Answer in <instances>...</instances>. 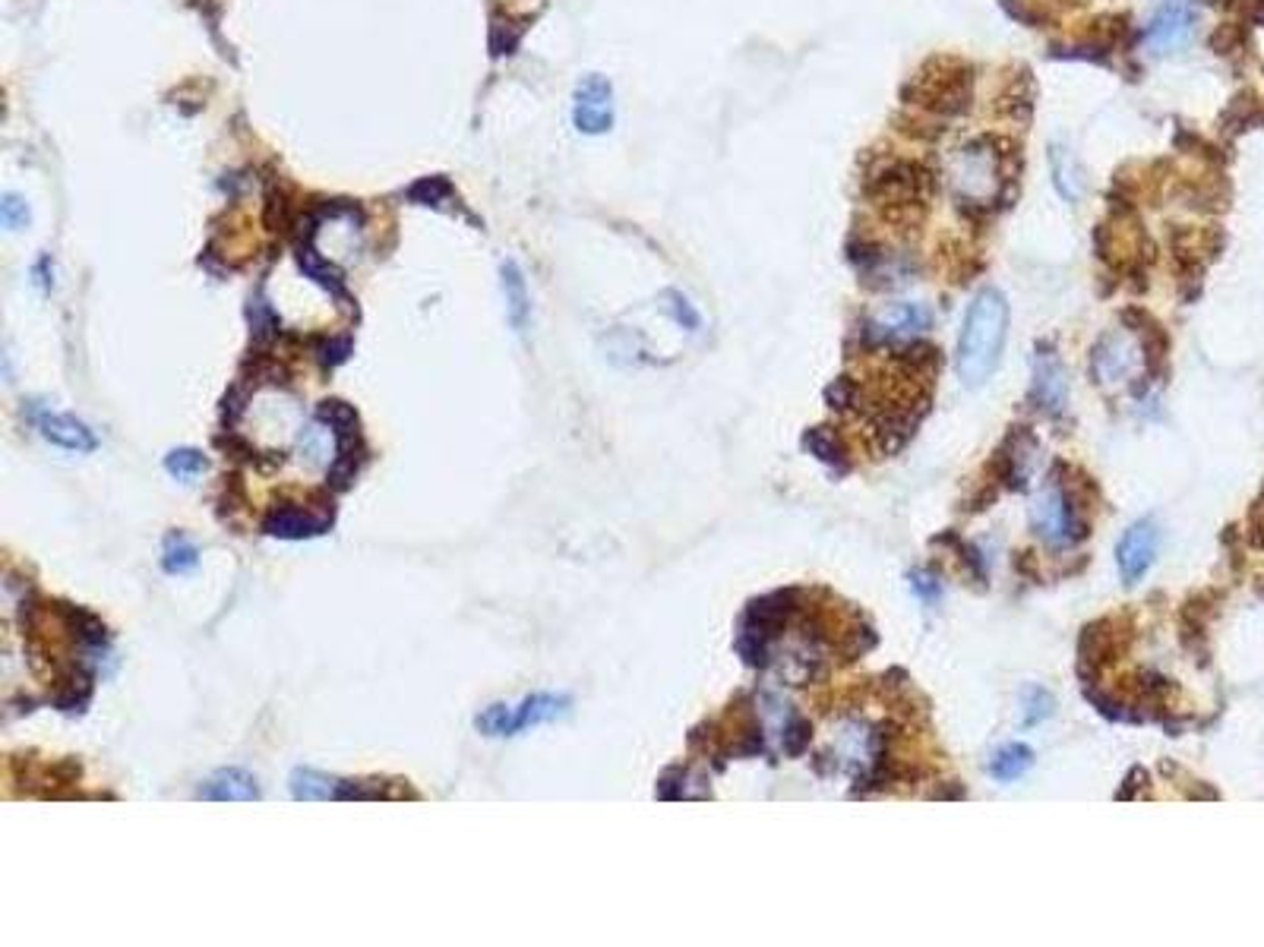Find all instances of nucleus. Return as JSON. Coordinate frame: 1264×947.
I'll use <instances>...</instances> for the list:
<instances>
[{
	"label": "nucleus",
	"instance_id": "f257e3e1",
	"mask_svg": "<svg viewBox=\"0 0 1264 947\" xmlns=\"http://www.w3.org/2000/svg\"><path fill=\"white\" fill-rule=\"evenodd\" d=\"M1006 335H1009V300L1002 290L983 288L968 307L961 338H958V354H954V367L964 386L977 388L990 379L1006 348Z\"/></svg>",
	"mask_w": 1264,
	"mask_h": 947
},
{
	"label": "nucleus",
	"instance_id": "f03ea898",
	"mask_svg": "<svg viewBox=\"0 0 1264 947\" xmlns=\"http://www.w3.org/2000/svg\"><path fill=\"white\" fill-rule=\"evenodd\" d=\"M904 98L935 120L964 115L973 98L971 63L958 58H930L904 86Z\"/></svg>",
	"mask_w": 1264,
	"mask_h": 947
},
{
	"label": "nucleus",
	"instance_id": "7ed1b4c3",
	"mask_svg": "<svg viewBox=\"0 0 1264 947\" xmlns=\"http://www.w3.org/2000/svg\"><path fill=\"white\" fill-rule=\"evenodd\" d=\"M863 194L892 221H901L904 215L920 218L927 199L933 196V171L920 161L889 158L863 177Z\"/></svg>",
	"mask_w": 1264,
	"mask_h": 947
},
{
	"label": "nucleus",
	"instance_id": "20e7f679",
	"mask_svg": "<svg viewBox=\"0 0 1264 947\" xmlns=\"http://www.w3.org/2000/svg\"><path fill=\"white\" fill-rule=\"evenodd\" d=\"M572 704L569 696H553V692H538V696L522 698V704H490L481 714L474 717V730L478 733L490 736V739H503V736H519L528 727H538L547 720H557L564 717Z\"/></svg>",
	"mask_w": 1264,
	"mask_h": 947
},
{
	"label": "nucleus",
	"instance_id": "39448f33",
	"mask_svg": "<svg viewBox=\"0 0 1264 947\" xmlns=\"http://www.w3.org/2000/svg\"><path fill=\"white\" fill-rule=\"evenodd\" d=\"M1085 505L1071 496L1069 486H1050L1031 509L1033 531L1050 543H1078L1088 537Z\"/></svg>",
	"mask_w": 1264,
	"mask_h": 947
},
{
	"label": "nucleus",
	"instance_id": "423d86ee",
	"mask_svg": "<svg viewBox=\"0 0 1264 947\" xmlns=\"http://www.w3.org/2000/svg\"><path fill=\"white\" fill-rule=\"evenodd\" d=\"M572 124H576L579 134L588 136L607 134L614 127V86H610V79L591 73L576 86Z\"/></svg>",
	"mask_w": 1264,
	"mask_h": 947
},
{
	"label": "nucleus",
	"instance_id": "0eeeda50",
	"mask_svg": "<svg viewBox=\"0 0 1264 947\" xmlns=\"http://www.w3.org/2000/svg\"><path fill=\"white\" fill-rule=\"evenodd\" d=\"M1195 20H1198V13H1195V3H1192V0H1164L1160 10H1157L1154 20H1150L1148 32H1145V41H1148L1157 55L1176 51V48H1183V45L1192 39Z\"/></svg>",
	"mask_w": 1264,
	"mask_h": 947
},
{
	"label": "nucleus",
	"instance_id": "6e6552de",
	"mask_svg": "<svg viewBox=\"0 0 1264 947\" xmlns=\"http://www.w3.org/2000/svg\"><path fill=\"white\" fill-rule=\"evenodd\" d=\"M1157 543H1160V531H1157V524L1150 522V519L1135 522L1123 534V541L1116 546V562H1119V572H1123L1126 584H1135L1154 565Z\"/></svg>",
	"mask_w": 1264,
	"mask_h": 947
},
{
	"label": "nucleus",
	"instance_id": "1a4fd4ad",
	"mask_svg": "<svg viewBox=\"0 0 1264 947\" xmlns=\"http://www.w3.org/2000/svg\"><path fill=\"white\" fill-rule=\"evenodd\" d=\"M32 421L48 443L70 448V452H96V433L82 421H77L74 414H58V411L39 407V411H32Z\"/></svg>",
	"mask_w": 1264,
	"mask_h": 947
},
{
	"label": "nucleus",
	"instance_id": "9d476101",
	"mask_svg": "<svg viewBox=\"0 0 1264 947\" xmlns=\"http://www.w3.org/2000/svg\"><path fill=\"white\" fill-rule=\"evenodd\" d=\"M263 531L270 537H278V541H311V537H320V534L330 531V519H316L297 505H282V509H273L266 515Z\"/></svg>",
	"mask_w": 1264,
	"mask_h": 947
},
{
	"label": "nucleus",
	"instance_id": "9b49d317",
	"mask_svg": "<svg viewBox=\"0 0 1264 947\" xmlns=\"http://www.w3.org/2000/svg\"><path fill=\"white\" fill-rule=\"evenodd\" d=\"M196 799H209V802H253L259 799V787H256V777L247 773L244 768H222L213 777L203 780V787L196 790Z\"/></svg>",
	"mask_w": 1264,
	"mask_h": 947
},
{
	"label": "nucleus",
	"instance_id": "f8f14e48",
	"mask_svg": "<svg viewBox=\"0 0 1264 947\" xmlns=\"http://www.w3.org/2000/svg\"><path fill=\"white\" fill-rule=\"evenodd\" d=\"M1066 392H1069V379H1066L1062 361L1056 357V351H1047V354L1040 351L1037 367H1033V398L1050 414H1059L1066 405Z\"/></svg>",
	"mask_w": 1264,
	"mask_h": 947
},
{
	"label": "nucleus",
	"instance_id": "ddd939ff",
	"mask_svg": "<svg viewBox=\"0 0 1264 947\" xmlns=\"http://www.w3.org/2000/svg\"><path fill=\"white\" fill-rule=\"evenodd\" d=\"M1123 319H1126L1128 329L1141 335V351H1145V367H1148V373L1150 376H1160L1164 367H1167V351H1169V338L1167 332H1164V326L1154 323L1148 313H1141V309H1126Z\"/></svg>",
	"mask_w": 1264,
	"mask_h": 947
},
{
	"label": "nucleus",
	"instance_id": "4468645a",
	"mask_svg": "<svg viewBox=\"0 0 1264 947\" xmlns=\"http://www.w3.org/2000/svg\"><path fill=\"white\" fill-rule=\"evenodd\" d=\"M500 278H503V294H506V313H509V323L519 335H526L528 316H531V297L526 288V275L519 269L516 259H506L500 266Z\"/></svg>",
	"mask_w": 1264,
	"mask_h": 947
},
{
	"label": "nucleus",
	"instance_id": "2eb2a0df",
	"mask_svg": "<svg viewBox=\"0 0 1264 947\" xmlns=\"http://www.w3.org/2000/svg\"><path fill=\"white\" fill-rule=\"evenodd\" d=\"M1050 171L1052 184H1056V190H1059L1062 199H1069V203L1081 199V194H1085V171H1081L1078 158L1066 146H1059V142L1050 146Z\"/></svg>",
	"mask_w": 1264,
	"mask_h": 947
},
{
	"label": "nucleus",
	"instance_id": "dca6fc26",
	"mask_svg": "<svg viewBox=\"0 0 1264 947\" xmlns=\"http://www.w3.org/2000/svg\"><path fill=\"white\" fill-rule=\"evenodd\" d=\"M339 780L342 777H326V773L313 771V768H297L288 777V787H292L294 799L316 802V799H335L339 796Z\"/></svg>",
	"mask_w": 1264,
	"mask_h": 947
},
{
	"label": "nucleus",
	"instance_id": "f3484780",
	"mask_svg": "<svg viewBox=\"0 0 1264 947\" xmlns=\"http://www.w3.org/2000/svg\"><path fill=\"white\" fill-rule=\"evenodd\" d=\"M196 562H199V550L194 546V541L172 531L161 543V569L168 575H184V572H194Z\"/></svg>",
	"mask_w": 1264,
	"mask_h": 947
},
{
	"label": "nucleus",
	"instance_id": "a211bd4d",
	"mask_svg": "<svg viewBox=\"0 0 1264 947\" xmlns=\"http://www.w3.org/2000/svg\"><path fill=\"white\" fill-rule=\"evenodd\" d=\"M297 266H301L304 275L313 278L316 285H323L326 290H332L335 297H345V278H342V272L335 269L332 263H326V259H320L311 244L297 250Z\"/></svg>",
	"mask_w": 1264,
	"mask_h": 947
},
{
	"label": "nucleus",
	"instance_id": "6ab92c4d",
	"mask_svg": "<svg viewBox=\"0 0 1264 947\" xmlns=\"http://www.w3.org/2000/svg\"><path fill=\"white\" fill-rule=\"evenodd\" d=\"M1033 764V752L1025 746V742H1011V746H1006V749H999L996 752V758H992L990 771L996 780H1018L1021 773L1031 771Z\"/></svg>",
	"mask_w": 1264,
	"mask_h": 947
},
{
	"label": "nucleus",
	"instance_id": "aec40b11",
	"mask_svg": "<svg viewBox=\"0 0 1264 947\" xmlns=\"http://www.w3.org/2000/svg\"><path fill=\"white\" fill-rule=\"evenodd\" d=\"M206 467H209L206 455H203L199 448H190V445L172 448V452L165 455V471H168L172 477H177V481H194V477H199Z\"/></svg>",
	"mask_w": 1264,
	"mask_h": 947
},
{
	"label": "nucleus",
	"instance_id": "412c9836",
	"mask_svg": "<svg viewBox=\"0 0 1264 947\" xmlns=\"http://www.w3.org/2000/svg\"><path fill=\"white\" fill-rule=\"evenodd\" d=\"M1264 115L1258 111V101H1255V96H1239L1233 98V105H1229V111L1224 115V127L1226 130H1233V134H1243V130H1252L1255 124H1262Z\"/></svg>",
	"mask_w": 1264,
	"mask_h": 947
},
{
	"label": "nucleus",
	"instance_id": "4be33fe9",
	"mask_svg": "<svg viewBox=\"0 0 1264 947\" xmlns=\"http://www.w3.org/2000/svg\"><path fill=\"white\" fill-rule=\"evenodd\" d=\"M930 326V313L923 307H895L892 313L882 316V323L875 326L879 332H911V329H927Z\"/></svg>",
	"mask_w": 1264,
	"mask_h": 947
},
{
	"label": "nucleus",
	"instance_id": "5701e85b",
	"mask_svg": "<svg viewBox=\"0 0 1264 947\" xmlns=\"http://www.w3.org/2000/svg\"><path fill=\"white\" fill-rule=\"evenodd\" d=\"M449 196H452V187L447 177H421L409 187V199L418 206H440Z\"/></svg>",
	"mask_w": 1264,
	"mask_h": 947
},
{
	"label": "nucleus",
	"instance_id": "b1692460",
	"mask_svg": "<svg viewBox=\"0 0 1264 947\" xmlns=\"http://www.w3.org/2000/svg\"><path fill=\"white\" fill-rule=\"evenodd\" d=\"M806 448L810 452H816L822 462L829 464H841V458H844V448H841V440H837V433L832 430V426H819V430H810V436H806Z\"/></svg>",
	"mask_w": 1264,
	"mask_h": 947
},
{
	"label": "nucleus",
	"instance_id": "393cba45",
	"mask_svg": "<svg viewBox=\"0 0 1264 947\" xmlns=\"http://www.w3.org/2000/svg\"><path fill=\"white\" fill-rule=\"evenodd\" d=\"M813 742V723L806 717L791 714L784 720V752L787 754H803Z\"/></svg>",
	"mask_w": 1264,
	"mask_h": 947
},
{
	"label": "nucleus",
	"instance_id": "a878e982",
	"mask_svg": "<svg viewBox=\"0 0 1264 947\" xmlns=\"http://www.w3.org/2000/svg\"><path fill=\"white\" fill-rule=\"evenodd\" d=\"M316 417L330 426V430L357 426V411L351 405H345V402H339V398H330V402H323V405L316 407Z\"/></svg>",
	"mask_w": 1264,
	"mask_h": 947
},
{
	"label": "nucleus",
	"instance_id": "bb28decb",
	"mask_svg": "<svg viewBox=\"0 0 1264 947\" xmlns=\"http://www.w3.org/2000/svg\"><path fill=\"white\" fill-rule=\"evenodd\" d=\"M825 398H829V405L832 407H851L856 405V398H860V386H856L851 376H841V379H835L832 386H829V392H825Z\"/></svg>",
	"mask_w": 1264,
	"mask_h": 947
},
{
	"label": "nucleus",
	"instance_id": "cd10ccee",
	"mask_svg": "<svg viewBox=\"0 0 1264 947\" xmlns=\"http://www.w3.org/2000/svg\"><path fill=\"white\" fill-rule=\"evenodd\" d=\"M0 221H3V228H10V231H17L20 225L29 221V209H26V203H22L20 196L13 194L3 196V203H0Z\"/></svg>",
	"mask_w": 1264,
	"mask_h": 947
},
{
	"label": "nucleus",
	"instance_id": "c85d7f7f",
	"mask_svg": "<svg viewBox=\"0 0 1264 947\" xmlns=\"http://www.w3.org/2000/svg\"><path fill=\"white\" fill-rule=\"evenodd\" d=\"M351 354V338H330V342H323V348H320V364L323 367H339V364H345Z\"/></svg>",
	"mask_w": 1264,
	"mask_h": 947
},
{
	"label": "nucleus",
	"instance_id": "c756f323",
	"mask_svg": "<svg viewBox=\"0 0 1264 947\" xmlns=\"http://www.w3.org/2000/svg\"><path fill=\"white\" fill-rule=\"evenodd\" d=\"M664 297L670 300L667 307H670V313L677 316V323H680V326H686V329H699V316H696V309L686 304V297H680L677 290H667Z\"/></svg>",
	"mask_w": 1264,
	"mask_h": 947
},
{
	"label": "nucleus",
	"instance_id": "7c9ffc66",
	"mask_svg": "<svg viewBox=\"0 0 1264 947\" xmlns=\"http://www.w3.org/2000/svg\"><path fill=\"white\" fill-rule=\"evenodd\" d=\"M1052 714V698L1043 689H1028V723H1037Z\"/></svg>",
	"mask_w": 1264,
	"mask_h": 947
},
{
	"label": "nucleus",
	"instance_id": "2f4dec72",
	"mask_svg": "<svg viewBox=\"0 0 1264 947\" xmlns=\"http://www.w3.org/2000/svg\"><path fill=\"white\" fill-rule=\"evenodd\" d=\"M914 588H917V591H920V594H927V598H930V594H935V591H939V584H935V581H933V575H927V572H917V575H914Z\"/></svg>",
	"mask_w": 1264,
	"mask_h": 947
},
{
	"label": "nucleus",
	"instance_id": "473e14b6",
	"mask_svg": "<svg viewBox=\"0 0 1264 947\" xmlns=\"http://www.w3.org/2000/svg\"><path fill=\"white\" fill-rule=\"evenodd\" d=\"M48 266H51V263H48V256H41L39 266H36V275H39V285H41V288H51V278H48Z\"/></svg>",
	"mask_w": 1264,
	"mask_h": 947
},
{
	"label": "nucleus",
	"instance_id": "72a5a7b5",
	"mask_svg": "<svg viewBox=\"0 0 1264 947\" xmlns=\"http://www.w3.org/2000/svg\"><path fill=\"white\" fill-rule=\"evenodd\" d=\"M1255 20H1258V22H1262V26H1264V0H1262V3H1258V10H1255Z\"/></svg>",
	"mask_w": 1264,
	"mask_h": 947
}]
</instances>
